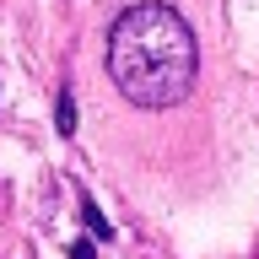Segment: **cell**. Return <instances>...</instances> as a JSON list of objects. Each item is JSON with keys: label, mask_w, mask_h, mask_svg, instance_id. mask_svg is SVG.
<instances>
[{"label": "cell", "mask_w": 259, "mask_h": 259, "mask_svg": "<svg viewBox=\"0 0 259 259\" xmlns=\"http://www.w3.org/2000/svg\"><path fill=\"white\" fill-rule=\"evenodd\" d=\"M200 70V49H194L189 22L173 6H130L113 16L108 27V76L124 103L157 113L184 103Z\"/></svg>", "instance_id": "obj_1"}, {"label": "cell", "mask_w": 259, "mask_h": 259, "mask_svg": "<svg viewBox=\"0 0 259 259\" xmlns=\"http://www.w3.org/2000/svg\"><path fill=\"white\" fill-rule=\"evenodd\" d=\"M81 222H87V232H92L97 243H113V227H108V216L97 210V200H92L87 189H81Z\"/></svg>", "instance_id": "obj_2"}, {"label": "cell", "mask_w": 259, "mask_h": 259, "mask_svg": "<svg viewBox=\"0 0 259 259\" xmlns=\"http://www.w3.org/2000/svg\"><path fill=\"white\" fill-rule=\"evenodd\" d=\"M54 124H60V135H76V92H70V87H60V103H54Z\"/></svg>", "instance_id": "obj_3"}, {"label": "cell", "mask_w": 259, "mask_h": 259, "mask_svg": "<svg viewBox=\"0 0 259 259\" xmlns=\"http://www.w3.org/2000/svg\"><path fill=\"white\" fill-rule=\"evenodd\" d=\"M70 259H97V238L92 243H70Z\"/></svg>", "instance_id": "obj_4"}]
</instances>
